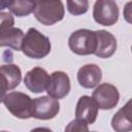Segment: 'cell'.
<instances>
[{
	"mask_svg": "<svg viewBox=\"0 0 132 132\" xmlns=\"http://www.w3.org/2000/svg\"><path fill=\"white\" fill-rule=\"evenodd\" d=\"M52 48L51 41L47 36L40 33L35 28H29L24 35L22 48L23 54L31 59H42L46 57Z\"/></svg>",
	"mask_w": 132,
	"mask_h": 132,
	"instance_id": "6da1fadb",
	"label": "cell"
},
{
	"mask_svg": "<svg viewBox=\"0 0 132 132\" xmlns=\"http://www.w3.org/2000/svg\"><path fill=\"white\" fill-rule=\"evenodd\" d=\"M33 13L39 23L52 26L63 20L65 8L62 0H36Z\"/></svg>",
	"mask_w": 132,
	"mask_h": 132,
	"instance_id": "7a4b0ae2",
	"label": "cell"
},
{
	"mask_svg": "<svg viewBox=\"0 0 132 132\" xmlns=\"http://www.w3.org/2000/svg\"><path fill=\"white\" fill-rule=\"evenodd\" d=\"M14 19L10 12H1L0 19V46H8L14 51H21L24 32L15 28Z\"/></svg>",
	"mask_w": 132,
	"mask_h": 132,
	"instance_id": "3957f363",
	"label": "cell"
},
{
	"mask_svg": "<svg viewBox=\"0 0 132 132\" xmlns=\"http://www.w3.org/2000/svg\"><path fill=\"white\" fill-rule=\"evenodd\" d=\"M3 103L7 110L19 119L33 118V100L22 92H10L5 95Z\"/></svg>",
	"mask_w": 132,
	"mask_h": 132,
	"instance_id": "277c9868",
	"label": "cell"
},
{
	"mask_svg": "<svg viewBox=\"0 0 132 132\" xmlns=\"http://www.w3.org/2000/svg\"><path fill=\"white\" fill-rule=\"evenodd\" d=\"M96 43V32L89 29H78L72 32L68 39L70 51L79 56L94 55Z\"/></svg>",
	"mask_w": 132,
	"mask_h": 132,
	"instance_id": "5b68a950",
	"label": "cell"
},
{
	"mask_svg": "<svg viewBox=\"0 0 132 132\" xmlns=\"http://www.w3.org/2000/svg\"><path fill=\"white\" fill-rule=\"evenodd\" d=\"M94 21L102 26H112L119 20V7L114 0H96L93 6Z\"/></svg>",
	"mask_w": 132,
	"mask_h": 132,
	"instance_id": "8992f818",
	"label": "cell"
},
{
	"mask_svg": "<svg viewBox=\"0 0 132 132\" xmlns=\"http://www.w3.org/2000/svg\"><path fill=\"white\" fill-rule=\"evenodd\" d=\"M92 98L98 105V108L107 110L114 108L120 100V93L116 86L111 84H101L99 85L92 94Z\"/></svg>",
	"mask_w": 132,
	"mask_h": 132,
	"instance_id": "52a82bcc",
	"label": "cell"
},
{
	"mask_svg": "<svg viewBox=\"0 0 132 132\" xmlns=\"http://www.w3.org/2000/svg\"><path fill=\"white\" fill-rule=\"evenodd\" d=\"M60 111L59 99L54 97L41 96L33 100V118L37 120L54 119Z\"/></svg>",
	"mask_w": 132,
	"mask_h": 132,
	"instance_id": "ba28073f",
	"label": "cell"
},
{
	"mask_svg": "<svg viewBox=\"0 0 132 132\" xmlns=\"http://www.w3.org/2000/svg\"><path fill=\"white\" fill-rule=\"evenodd\" d=\"M70 78L64 71H54L50 75V80L46 87L47 95L56 99L66 97L70 92Z\"/></svg>",
	"mask_w": 132,
	"mask_h": 132,
	"instance_id": "9c48e42d",
	"label": "cell"
},
{
	"mask_svg": "<svg viewBox=\"0 0 132 132\" xmlns=\"http://www.w3.org/2000/svg\"><path fill=\"white\" fill-rule=\"evenodd\" d=\"M50 80L47 71L42 67H34L29 70L24 77L26 88L32 93H41L46 90Z\"/></svg>",
	"mask_w": 132,
	"mask_h": 132,
	"instance_id": "30bf717a",
	"label": "cell"
},
{
	"mask_svg": "<svg viewBox=\"0 0 132 132\" xmlns=\"http://www.w3.org/2000/svg\"><path fill=\"white\" fill-rule=\"evenodd\" d=\"M98 105L90 96H80L75 107V118L86 122L88 125L95 123L98 116Z\"/></svg>",
	"mask_w": 132,
	"mask_h": 132,
	"instance_id": "8fae6325",
	"label": "cell"
},
{
	"mask_svg": "<svg viewBox=\"0 0 132 132\" xmlns=\"http://www.w3.org/2000/svg\"><path fill=\"white\" fill-rule=\"evenodd\" d=\"M95 32L97 37V43L94 55L103 59L110 58L117 50L116 37L106 30H97Z\"/></svg>",
	"mask_w": 132,
	"mask_h": 132,
	"instance_id": "7c38bea8",
	"label": "cell"
},
{
	"mask_svg": "<svg viewBox=\"0 0 132 132\" xmlns=\"http://www.w3.org/2000/svg\"><path fill=\"white\" fill-rule=\"evenodd\" d=\"M77 81L85 89H92L99 85L102 78V70L96 64H86L77 71Z\"/></svg>",
	"mask_w": 132,
	"mask_h": 132,
	"instance_id": "4fadbf2b",
	"label": "cell"
},
{
	"mask_svg": "<svg viewBox=\"0 0 132 132\" xmlns=\"http://www.w3.org/2000/svg\"><path fill=\"white\" fill-rule=\"evenodd\" d=\"M111 127L117 132H127L132 130L131 100L121 107L111 119Z\"/></svg>",
	"mask_w": 132,
	"mask_h": 132,
	"instance_id": "5bb4252c",
	"label": "cell"
},
{
	"mask_svg": "<svg viewBox=\"0 0 132 132\" xmlns=\"http://www.w3.org/2000/svg\"><path fill=\"white\" fill-rule=\"evenodd\" d=\"M0 71L5 75L10 90L15 89L20 85V82L22 80V71L18 65H15V64L2 65V66H0Z\"/></svg>",
	"mask_w": 132,
	"mask_h": 132,
	"instance_id": "9a60e30c",
	"label": "cell"
},
{
	"mask_svg": "<svg viewBox=\"0 0 132 132\" xmlns=\"http://www.w3.org/2000/svg\"><path fill=\"white\" fill-rule=\"evenodd\" d=\"M36 0H13L9 6V11L19 18L27 16L33 12Z\"/></svg>",
	"mask_w": 132,
	"mask_h": 132,
	"instance_id": "2e32d148",
	"label": "cell"
},
{
	"mask_svg": "<svg viewBox=\"0 0 132 132\" xmlns=\"http://www.w3.org/2000/svg\"><path fill=\"white\" fill-rule=\"evenodd\" d=\"M67 10L72 15H80L89 10V0H67Z\"/></svg>",
	"mask_w": 132,
	"mask_h": 132,
	"instance_id": "e0dca14e",
	"label": "cell"
},
{
	"mask_svg": "<svg viewBox=\"0 0 132 132\" xmlns=\"http://www.w3.org/2000/svg\"><path fill=\"white\" fill-rule=\"evenodd\" d=\"M88 130H89L88 124L76 118L75 120L71 121L65 128V131H88Z\"/></svg>",
	"mask_w": 132,
	"mask_h": 132,
	"instance_id": "ac0fdd59",
	"label": "cell"
},
{
	"mask_svg": "<svg viewBox=\"0 0 132 132\" xmlns=\"http://www.w3.org/2000/svg\"><path fill=\"white\" fill-rule=\"evenodd\" d=\"M7 91H10L8 81L5 77V75L0 71V103L3 102V99H4Z\"/></svg>",
	"mask_w": 132,
	"mask_h": 132,
	"instance_id": "d6986e66",
	"label": "cell"
},
{
	"mask_svg": "<svg viewBox=\"0 0 132 132\" xmlns=\"http://www.w3.org/2000/svg\"><path fill=\"white\" fill-rule=\"evenodd\" d=\"M13 0H0V10H3L5 8H9Z\"/></svg>",
	"mask_w": 132,
	"mask_h": 132,
	"instance_id": "ffe728a7",
	"label": "cell"
},
{
	"mask_svg": "<svg viewBox=\"0 0 132 132\" xmlns=\"http://www.w3.org/2000/svg\"><path fill=\"white\" fill-rule=\"evenodd\" d=\"M0 19H1V12H0Z\"/></svg>",
	"mask_w": 132,
	"mask_h": 132,
	"instance_id": "44dd1931",
	"label": "cell"
}]
</instances>
